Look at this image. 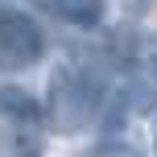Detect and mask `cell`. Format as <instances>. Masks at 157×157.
Segmentation results:
<instances>
[{
  "instance_id": "1",
  "label": "cell",
  "mask_w": 157,
  "mask_h": 157,
  "mask_svg": "<svg viewBox=\"0 0 157 157\" xmlns=\"http://www.w3.org/2000/svg\"><path fill=\"white\" fill-rule=\"evenodd\" d=\"M99 108H103V83L91 66H83V62L54 66L50 87H46V124L54 132L71 136L78 128L95 124Z\"/></svg>"
},
{
  "instance_id": "2",
  "label": "cell",
  "mask_w": 157,
  "mask_h": 157,
  "mask_svg": "<svg viewBox=\"0 0 157 157\" xmlns=\"http://www.w3.org/2000/svg\"><path fill=\"white\" fill-rule=\"evenodd\" d=\"M46 54V37H41L37 21L25 17L21 8L0 4V71H29Z\"/></svg>"
},
{
  "instance_id": "3",
  "label": "cell",
  "mask_w": 157,
  "mask_h": 157,
  "mask_svg": "<svg viewBox=\"0 0 157 157\" xmlns=\"http://www.w3.org/2000/svg\"><path fill=\"white\" fill-rule=\"evenodd\" d=\"M0 116H4L13 128H33V124H41V120H46V108H41V103L33 99L25 87L0 83Z\"/></svg>"
},
{
  "instance_id": "4",
  "label": "cell",
  "mask_w": 157,
  "mask_h": 157,
  "mask_svg": "<svg viewBox=\"0 0 157 157\" xmlns=\"http://www.w3.org/2000/svg\"><path fill=\"white\" fill-rule=\"evenodd\" d=\"M116 95L124 99L128 112H136V116H153V112H157V75L145 71V66L136 62V71L128 75V83L120 87Z\"/></svg>"
},
{
  "instance_id": "5",
  "label": "cell",
  "mask_w": 157,
  "mask_h": 157,
  "mask_svg": "<svg viewBox=\"0 0 157 157\" xmlns=\"http://www.w3.org/2000/svg\"><path fill=\"white\" fill-rule=\"evenodd\" d=\"M50 8L75 29H95L103 21V0H50Z\"/></svg>"
},
{
  "instance_id": "6",
  "label": "cell",
  "mask_w": 157,
  "mask_h": 157,
  "mask_svg": "<svg viewBox=\"0 0 157 157\" xmlns=\"http://www.w3.org/2000/svg\"><path fill=\"white\" fill-rule=\"evenodd\" d=\"M136 62H141L145 71L157 75V33H149V37H145V46H141V54H136Z\"/></svg>"
},
{
  "instance_id": "7",
  "label": "cell",
  "mask_w": 157,
  "mask_h": 157,
  "mask_svg": "<svg viewBox=\"0 0 157 157\" xmlns=\"http://www.w3.org/2000/svg\"><path fill=\"white\" fill-rule=\"evenodd\" d=\"M87 157H136L128 145H103V149H95V153H87Z\"/></svg>"
},
{
  "instance_id": "8",
  "label": "cell",
  "mask_w": 157,
  "mask_h": 157,
  "mask_svg": "<svg viewBox=\"0 0 157 157\" xmlns=\"http://www.w3.org/2000/svg\"><path fill=\"white\" fill-rule=\"evenodd\" d=\"M124 4H128V8H132V13H136V8H141V0H124Z\"/></svg>"
},
{
  "instance_id": "9",
  "label": "cell",
  "mask_w": 157,
  "mask_h": 157,
  "mask_svg": "<svg viewBox=\"0 0 157 157\" xmlns=\"http://www.w3.org/2000/svg\"><path fill=\"white\" fill-rule=\"evenodd\" d=\"M153 153H157V128H153Z\"/></svg>"
}]
</instances>
